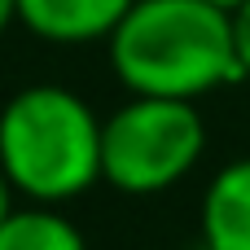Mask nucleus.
I'll list each match as a JSON object with an SVG mask.
<instances>
[{"mask_svg":"<svg viewBox=\"0 0 250 250\" xmlns=\"http://www.w3.org/2000/svg\"><path fill=\"white\" fill-rule=\"evenodd\" d=\"M136 0H18V22L48 44L110 40Z\"/></svg>","mask_w":250,"mask_h":250,"instance_id":"4","label":"nucleus"},{"mask_svg":"<svg viewBox=\"0 0 250 250\" xmlns=\"http://www.w3.org/2000/svg\"><path fill=\"white\" fill-rule=\"evenodd\" d=\"M0 250H88L83 233L48 207L13 211L0 224Z\"/></svg>","mask_w":250,"mask_h":250,"instance_id":"6","label":"nucleus"},{"mask_svg":"<svg viewBox=\"0 0 250 250\" xmlns=\"http://www.w3.org/2000/svg\"><path fill=\"white\" fill-rule=\"evenodd\" d=\"M9 22H18V0H0V35L9 31Z\"/></svg>","mask_w":250,"mask_h":250,"instance_id":"9","label":"nucleus"},{"mask_svg":"<svg viewBox=\"0 0 250 250\" xmlns=\"http://www.w3.org/2000/svg\"><path fill=\"white\" fill-rule=\"evenodd\" d=\"M13 215V185H9V176L0 171V224Z\"/></svg>","mask_w":250,"mask_h":250,"instance_id":"8","label":"nucleus"},{"mask_svg":"<svg viewBox=\"0 0 250 250\" xmlns=\"http://www.w3.org/2000/svg\"><path fill=\"white\" fill-rule=\"evenodd\" d=\"M215 4H224V9H237V4H242V0H215Z\"/></svg>","mask_w":250,"mask_h":250,"instance_id":"10","label":"nucleus"},{"mask_svg":"<svg viewBox=\"0 0 250 250\" xmlns=\"http://www.w3.org/2000/svg\"><path fill=\"white\" fill-rule=\"evenodd\" d=\"M233 13V44H237V62H242V75L250 79V0H242Z\"/></svg>","mask_w":250,"mask_h":250,"instance_id":"7","label":"nucleus"},{"mask_svg":"<svg viewBox=\"0 0 250 250\" xmlns=\"http://www.w3.org/2000/svg\"><path fill=\"white\" fill-rule=\"evenodd\" d=\"M0 171L40 207L70 202L101 180V123L57 83H31L0 110Z\"/></svg>","mask_w":250,"mask_h":250,"instance_id":"2","label":"nucleus"},{"mask_svg":"<svg viewBox=\"0 0 250 250\" xmlns=\"http://www.w3.org/2000/svg\"><path fill=\"white\" fill-rule=\"evenodd\" d=\"M207 149V127L193 101L132 97L101 119V180L119 193L149 198L180 185Z\"/></svg>","mask_w":250,"mask_h":250,"instance_id":"3","label":"nucleus"},{"mask_svg":"<svg viewBox=\"0 0 250 250\" xmlns=\"http://www.w3.org/2000/svg\"><path fill=\"white\" fill-rule=\"evenodd\" d=\"M202 246L250 250V158L220 167L202 193Z\"/></svg>","mask_w":250,"mask_h":250,"instance_id":"5","label":"nucleus"},{"mask_svg":"<svg viewBox=\"0 0 250 250\" xmlns=\"http://www.w3.org/2000/svg\"><path fill=\"white\" fill-rule=\"evenodd\" d=\"M110 70L132 97L198 101L242 75L233 13L215 0H136L110 35Z\"/></svg>","mask_w":250,"mask_h":250,"instance_id":"1","label":"nucleus"}]
</instances>
